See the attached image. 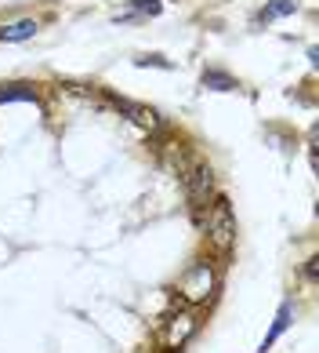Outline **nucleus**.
<instances>
[{
    "label": "nucleus",
    "instance_id": "nucleus-1",
    "mask_svg": "<svg viewBox=\"0 0 319 353\" xmlns=\"http://www.w3.org/2000/svg\"><path fill=\"white\" fill-rule=\"evenodd\" d=\"M207 233H210V241L214 244H232L236 237V215H232V208L225 197H218L214 204H210V215H207Z\"/></svg>",
    "mask_w": 319,
    "mask_h": 353
},
{
    "label": "nucleus",
    "instance_id": "nucleus-2",
    "mask_svg": "<svg viewBox=\"0 0 319 353\" xmlns=\"http://www.w3.org/2000/svg\"><path fill=\"white\" fill-rule=\"evenodd\" d=\"M210 284H214V277H210V266L207 263H199L189 270V277L182 281V292L192 299V303H199V299H207L210 295Z\"/></svg>",
    "mask_w": 319,
    "mask_h": 353
},
{
    "label": "nucleus",
    "instance_id": "nucleus-3",
    "mask_svg": "<svg viewBox=\"0 0 319 353\" xmlns=\"http://www.w3.org/2000/svg\"><path fill=\"white\" fill-rule=\"evenodd\" d=\"M210 186H214V175H210V168H204V164H199L196 172L189 175V201H192V208H199V204L207 201Z\"/></svg>",
    "mask_w": 319,
    "mask_h": 353
},
{
    "label": "nucleus",
    "instance_id": "nucleus-4",
    "mask_svg": "<svg viewBox=\"0 0 319 353\" xmlns=\"http://www.w3.org/2000/svg\"><path fill=\"white\" fill-rule=\"evenodd\" d=\"M290 317H294V303H283V306H279V313H276V321H272V328H269V335L261 339V346H258L254 353H269V350H272V343H276V339H279V335L287 332V324H290Z\"/></svg>",
    "mask_w": 319,
    "mask_h": 353
},
{
    "label": "nucleus",
    "instance_id": "nucleus-5",
    "mask_svg": "<svg viewBox=\"0 0 319 353\" xmlns=\"http://www.w3.org/2000/svg\"><path fill=\"white\" fill-rule=\"evenodd\" d=\"M33 33H36V22L33 19H19V22H11V26H0V41H4V44L30 41Z\"/></svg>",
    "mask_w": 319,
    "mask_h": 353
},
{
    "label": "nucleus",
    "instance_id": "nucleus-6",
    "mask_svg": "<svg viewBox=\"0 0 319 353\" xmlns=\"http://www.w3.org/2000/svg\"><path fill=\"white\" fill-rule=\"evenodd\" d=\"M294 11H298V4H294V0H272V4H269V8H265L261 15H258V22H272V19L294 15Z\"/></svg>",
    "mask_w": 319,
    "mask_h": 353
},
{
    "label": "nucleus",
    "instance_id": "nucleus-7",
    "mask_svg": "<svg viewBox=\"0 0 319 353\" xmlns=\"http://www.w3.org/2000/svg\"><path fill=\"white\" fill-rule=\"evenodd\" d=\"M204 88H210V91H236V81L229 73H221V70H207L204 73Z\"/></svg>",
    "mask_w": 319,
    "mask_h": 353
},
{
    "label": "nucleus",
    "instance_id": "nucleus-8",
    "mask_svg": "<svg viewBox=\"0 0 319 353\" xmlns=\"http://www.w3.org/2000/svg\"><path fill=\"white\" fill-rule=\"evenodd\" d=\"M33 88H25V84H15V88H4L0 91V102H33Z\"/></svg>",
    "mask_w": 319,
    "mask_h": 353
},
{
    "label": "nucleus",
    "instance_id": "nucleus-9",
    "mask_svg": "<svg viewBox=\"0 0 319 353\" xmlns=\"http://www.w3.org/2000/svg\"><path fill=\"white\" fill-rule=\"evenodd\" d=\"M135 15H160V0H135Z\"/></svg>",
    "mask_w": 319,
    "mask_h": 353
},
{
    "label": "nucleus",
    "instance_id": "nucleus-10",
    "mask_svg": "<svg viewBox=\"0 0 319 353\" xmlns=\"http://www.w3.org/2000/svg\"><path fill=\"white\" fill-rule=\"evenodd\" d=\"M138 66H160V70H170V62H164L160 55H145V59H138Z\"/></svg>",
    "mask_w": 319,
    "mask_h": 353
}]
</instances>
